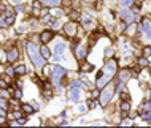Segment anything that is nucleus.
<instances>
[{"instance_id": "f257e3e1", "label": "nucleus", "mask_w": 151, "mask_h": 128, "mask_svg": "<svg viewBox=\"0 0 151 128\" xmlns=\"http://www.w3.org/2000/svg\"><path fill=\"white\" fill-rule=\"evenodd\" d=\"M26 49H27V56L30 57V60H32V63L35 65L37 70L43 68L46 65V59L40 54V48L35 44V43H26Z\"/></svg>"}, {"instance_id": "f03ea898", "label": "nucleus", "mask_w": 151, "mask_h": 128, "mask_svg": "<svg viewBox=\"0 0 151 128\" xmlns=\"http://www.w3.org/2000/svg\"><path fill=\"white\" fill-rule=\"evenodd\" d=\"M65 76H67L65 68L59 67V65H54V67L51 68V82H53V85L61 87V81H62Z\"/></svg>"}, {"instance_id": "7ed1b4c3", "label": "nucleus", "mask_w": 151, "mask_h": 128, "mask_svg": "<svg viewBox=\"0 0 151 128\" xmlns=\"http://www.w3.org/2000/svg\"><path fill=\"white\" fill-rule=\"evenodd\" d=\"M113 84H110L108 82L105 87H103V90L100 92V95H99V100H100V104L102 106H105V104L110 103V100H111V96H113Z\"/></svg>"}, {"instance_id": "20e7f679", "label": "nucleus", "mask_w": 151, "mask_h": 128, "mask_svg": "<svg viewBox=\"0 0 151 128\" xmlns=\"http://www.w3.org/2000/svg\"><path fill=\"white\" fill-rule=\"evenodd\" d=\"M116 68H118V63H116V60H108L105 65H103V70L102 73L103 75H108L113 77V75H116Z\"/></svg>"}, {"instance_id": "39448f33", "label": "nucleus", "mask_w": 151, "mask_h": 128, "mask_svg": "<svg viewBox=\"0 0 151 128\" xmlns=\"http://www.w3.org/2000/svg\"><path fill=\"white\" fill-rule=\"evenodd\" d=\"M138 30H140L142 33H145V37L148 38V40H151V21L148 18L142 19V24H140V27H138Z\"/></svg>"}, {"instance_id": "423d86ee", "label": "nucleus", "mask_w": 151, "mask_h": 128, "mask_svg": "<svg viewBox=\"0 0 151 128\" xmlns=\"http://www.w3.org/2000/svg\"><path fill=\"white\" fill-rule=\"evenodd\" d=\"M53 38H54V30H43V32L40 33V41L43 43V44H48Z\"/></svg>"}, {"instance_id": "0eeeda50", "label": "nucleus", "mask_w": 151, "mask_h": 128, "mask_svg": "<svg viewBox=\"0 0 151 128\" xmlns=\"http://www.w3.org/2000/svg\"><path fill=\"white\" fill-rule=\"evenodd\" d=\"M64 32L67 37H75L76 33H78V29H76L75 22H68V24L64 25Z\"/></svg>"}, {"instance_id": "6e6552de", "label": "nucleus", "mask_w": 151, "mask_h": 128, "mask_svg": "<svg viewBox=\"0 0 151 128\" xmlns=\"http://www.w3.org/2000/svg\"><path fill=\"white\" fill-rule=\"evenodd\" d=\"M119 14H121L123 19H124L126 24H130V22H134V14H132V11H130V10L123 8L121 11H119Z\"/></svg>"}, {"instance_id": "1a4fd4ad", "label": "nucleus", "mask_w": 151, "mask_h": 128, "mask_svg": "<svg viewBox=\"0 0 151 128\" xmlns=\"http://www.w3.org/2000/svg\"><path fill=\"white\" fill-rule=\"evenodd\" d=\"M80 96H81L80 87H70V90H68V98H70L73 103H78Z\"/></svg>"}, {"instance_id": "9d476101", "label": "nucleus", "mask_w": 151, "mask_h": 128, "mask_svg": "<svg viewBox=\"0 0 151 128\" xmlns=\"http://www.w3.org/2000/svg\"><path fill=\"white\" fill-rule=\"evenodd\" d=\"M18 59H19V51L16 48H10L8 51H6V60L13 63V62H16Z\"/></svg>"}, {"instance_id": "9b49d317", "label": "nucleus", "mask_w": 151, "mask_h": 128, "mask_svg": "<svg viewBox=\"0 0 151 128\" xmlns=\"http://www.w3.org/2000/svg\"><path fill=\"white\" fill-rule=\"evenodd\" d=\"M130 76H132V73L129 71V70H121L118 75V81H121V82H126V81L130 79Z\"/></svg>"}, {"instance_id": "f8f14e48", "label": "nucleus", "mask_w": 151, "mask_h": 128, "mask_svg": "<svg viewBox=\"0 0 151 128\" xmlns=\"http://www.w3.org/2000/svg\"><path fill=\"white\" fill-rule=\"evenodd\" d=\"M38 2L43 3L46 6H51V8H57V6H61L62 0H38Z\"/></svg>"}, {"instance_id": "ddd939ff", "label": "nucleus", "mask_w": 151, "mask_h": 128, "mask_svg": "<svg viewBox=\"0 0 151 128\" xmlns=\"http://www.w3.org/2000/svg\"><path fill=\"white\" fill-rule=\"evenodd\" d=\"M75 56H76V59H78V60H83L84 57H86V49L81 48V46L78 44V48H75Z\"/></svg>"}, {"instance_id": "4468645a", "label": "nucleus", "mask_w": 151, "mask_h": 128, "mask_svg": "<svg viewBox=\"0 0 151 128\" xmlns=\"http://www.w3.org/2000/svg\"><path fill=\"white\" fill-rule=\"evenodd\" d=\"M121 111H123V117H126L127 114H129V111H130V101L127 100V101H123L121 103Z\"/></svg>"}, {"instance_id": "2eb2a0df", "label": "nucleus", "mask_w": 151, "mask_h": 128, "mask_svg": "<svg viewBox=\"0 0 151 128\" xmlns=\"http://www.w3.org/2000/svg\"><path fill=\"white\" fill-rule=\"evenodd\" d=\"M64 52H65V44L64 43H57V44L54 46V54H56V56H62Z\"/></svg>"}, {"instance_id": "dca6fc26", "label": "nucleus", "mask_w": 151, "mask_h": 128, "mask_svg": "<svg viewBox=\"0 0 151 128\" xmlns=\"http://www.w3.org/2000/svg\"><path fill=\"white\" fill-rule=\"evenodd\" d=\"M26 73H27L26 65H18V67L14 68V75L16 76H22V75H26Z\"/></svg>"}, {"instance_id": "f3484780", "label": "nucleus", "mask_w": 151, "mask_h": 128, "mask_svg": "<svg viewBox=\"0 0 151 128\" xmlns=\"http://www.w3.org/2000/svg\"><path fill=\"white\" fill-rule=\"evenodd\" d=\"M92 70H94V65H91V63H81V67H80L81 73H88V71H92Z\"/></svg>"}, {"instance_id": "a211bd4d", "label": "nucleus", "mask_w": 151, "mask_h": 128, "mask_svg": "<svg viewBox=\"0 0 151 128\" xmlns=\"http://www.w3.org/2000/svg\"><path fill=\"white\" fill-rule=\"evenodd\" d=\"M138 115H140L142 119L150 120V122H151V109H148V111H138Z\"/></svg>"}, {"instance_id": "6ab92c4d", "label": "nucleus", "mask_w": 151, "mask_h": 128, "mask_svg": "<svg viewBox=\"0 0 151 128\" xmlns=\"http://www.w3.org/2000/svg\"><path fill=\"white\" fill-rule=\"evenodd\" d=\"M40 54L45 57V59H48V57L51 56V51H49V49H48V48H46V46L43 44V46H40Z\"/></svg>"}, {"instance_id": "aec40b11", "label": "nucleus", "mask_w": 151, "mask_h": 128, "mask_svg": "<svg viewBox=\"0 0 151 128\" xmlns=\"http://www.w3.org/2000/svg\"><path fill=\"white\" fill-rule=\"evenodd\" d=\"M21 109H22V112H26V114H32V112L35 111V108L30 106V104H22Z\"/></svg>"}, {"instance_id": "412c9836", "label": "nucleus", "mask_w": 151, "mask_h": 128, "mask_svg": "<svg viewBox=\"0 0 151 128\" xmlns=\"http://www.w3.org/2000/svg\"><path fill=\"white\" fill-rule=\"evenodd\" d=\"M68 16H70V19H72V21H76V19H80L78 10H72V11H70V14H68Z\"/></svg>"}, {"instance_id": "4be33fe9", "label": "nucleus", "mask_w": 151, "mask_h": 128, "mask_svg": "<svg viewBox=\"0 0 151 128\" xmlns=\"http://www.w3.org/2000/svg\"><path fill=\"white\" fill-rule=\"evenodd\" d=\"M86 108H89V109H94L95 108V100L94 98H89L86 101Z\"/></svg>"}, {"instance_id": "5701e85b", "label": "nucleus", "mask_w": 151, "mask_h": 128, "mask_svg": "<svg viewBox=\"0 0 151 128\" xmlns=\"http://www.w3.org/2000/svg\"><path fill=\"white\" fill-rule=\"evenodd\" d=\"M132 0H121V5L124 6V8H130V6H132Z\"/></svg>"}, {"instance_id": "b1692460", "label": "nucleus", "mask_w": 151, "mask_h": 128, "mask_svg": "<svg viewBox=\"0 0 151 128\" xmlns=\"http://www.w3.org/2000/svg\"><path fill=\"white\" fill-rule=\"evenodd\" d=\"M5 60H6V52L3 49H0V63H3Z\"/></svg>"}, {"instance_id": "393cba45", "label": "nucleus", "mask_w": 151, "mask_h": 128, "mask_svg": "<svg viewBox=\"0 0 151 128\" xmlns=\"http://www.w3.org/2000/svg\"><path fill=\"white\" fill-rule=\"evenodd\" d=\"M143 56H151V46H145V48H143Z\"/></svg>"}, {"instance_id": "a878e982", "label": "nucleus", "mask_w": 151, "mask_h": 128, "mask_svg": "<svg viewBox=\"0 0 151 128\" xmlns=\"http://www.w3.org/2000/svg\"><path fill=\"white\" fill-rule=\"evenodd\" d=\"M126 32H127V35H134V32H135V24H132V22H130V27L126 30Z\"/></svg>"}, {"instance_id": "bb28decb", "label": "nucleus", "mask_w": 151, "mask_h": 128, "mask_svg": "<svg viewBox=\"0 0 151 128\" xmlns=\"http://www.w3.org/2000/svg\"><path fill=\"white\" fill-rule=\"evenodd\" d=\"M121 100H123V101H127V100L130 101V96H129V94H127V92H123V94H121Z\"/></svg>"}, {"instance_id": "cd10ccee", "label": "nucleus", "mask_w": 151, "mask_h": 128, "mask_svg": "<svg viewBox=\"0 0 151 128\" xmlns=\"http://www.w3.org/2000/svg\"><path fill=\"white\" fill-rule=\"evenodd\" d=\"M138 65H140V67H148V60L146 59H138Z\"/></svg>"}, {"instance_id": "c85d7f7f", "label": "nucleus", "mask_w": 151, "mask_h": 128, "mask_svg": "<svg viewBox=\"0 0 151 128\" xmlns=\"http://www.w3.org/2000/svg\"><path fill=\"white\" fill-rule=\"evenodd\" d=\"M14 98H16V100H19V98H21V96H22V92L21 90H19V89H16V90H14Z\"/></svg>"}, {"instance_id": "c756f323", "label": "nucleus", "mask_w": 151, "mask_h": 128, "mask_svg": "<svg viewBox=\"0 0 151 128\" xmlns=\"http://www.w3.org/2000/svg\"><path fill=\"white\" fill-rule=\"evenodd\" d=\"M6 75H8V76H14V68L13 67H8V68H6Z\"/></svg>"}, {"instance_id": "7c9ffc66", "label": "nucleus", "mask_w": 151, "mask_h": 128, "mask_svg": "<svg viewBox=\"0 0 151 128\" xmlns=\"http://www.w3.org/2000/svg\"><path fill=\"white\" fill-rule=\"evenodd\" d=\"M43 90H51V82L45 81V82H43Z\"/></svg>"}, {"instance_id": "2f4dec72", "label": "nucleus", "mask_w": 151, "mask_h": 128, "mask_svg": "<svg viewBox=\"0 0 151 128\" xmlns=\"http://www.w3.org/2000/svg\"><path fill=\"white\" fill-rule=\"evenodd\" d=\"M81 85H83V84H81L80 81H72V82H70V87H81Z\"/></svg>"}, {"instance_id": "473e14b6", "label": "nucleus", "mask_w": 151, "mask_h": 128, "mask_svg": "<svg viewBox=\"0 0 151 128\" xmlns=\"http://www.w3.org/2000/svg\"><path fill=\"white\" fill-rule=\"evenodd\" d=\"M91 95H92V96H91V98H99V95H100V92L97 90V89H95V90H92V92H91Z\"/></svg>"}, {"instance_id": "72a5a7b5", "label": "nucleus", "mask_w": 151, "mask_h": 128, "mask_svg": "<svg viewBox=\"0 0 151 128\" xmlns=\"http://www.w3.org/2000/svg\"><path fill=\"white\" fill-rule=\"evenodd\" d=\"M0 96H2V98H5V100H6V98H8V92H6L5 89H3V90H0Z\"/></svg>"}, {"instance_id": "f704fd0d", "label": "nucleus", "mask_w": 151, "mask_h": 128, "mask_svg": "<svg viewBox=\"0 0 151 128\" xmlns=\"http://www.w3.org/2000/svg\"><path fill=\"white\" fill-rule=\"evenodd\" d=\"M73 2V10H80V2L78 0H72Z\"/></svg>"}, {"instance_id": "c9c22d12", "label": "nucleus", "mask_w": 151, "mask_h": 128, "mask_svg": "<svg viewBox=\"0 0 151 128\" xmlns=\"http://www.w3.org/2000/svg\"><path fill=\"white\" fill-rule=\"evenodd\" d=\"M11 117H14V119H21L22 117V114H21V112H13V114H11Z\"/></svg>"}, {"instance_id": "e433bc0d", "label": "nucleus", "mask_w": 151, "mask_h": 128, "mask_svg": "<svg viewBox=\"0 0 151 128\" xmlns=\"http://www.w3.org/2000/svg\"><path fill=\"white\" fill-rule=\"evenodd\" d=\"M6 87H8V84H6V81L0 79V89H6Z\"/></svg>"}, {"instance_id": "4c0bfd02", "label": "nucleus", "mask_w": 151, "mask_h": 128, "mask_svg": "<svg viewBox=\"0 0 151 128\" xmlns=\"http://www.w3.org/2000/svg\"><path fill=\"white\" fill-rule=\"evenodd\" d=\"M14 10H16L18 13H21V11H24V6H22V5H19V3H18V5L14 6Z\"/></svg>"}, {"instance_id": "58836bf2", "label": "nucleus", "mask_w": 151, "mask_h": 128, "mask_svg": "<svg viewBox=\"0 0 151 128\" xmlns=\"http://www.w3.org/2000/svg\"><path fill=\"white\" fill-rule=\"evenodd\" d=\"M121 125H132V120H130V119L127 120L126 119V120H123V122H121Z\"/></svg>"}, {"instance_id": "ea45409f", "label": "nucleus", "mask_w": 151, "mask_h": 128, "mask_svg": "<svg viewBox=\"0 0 151 128\" xmlns=\"http://www.w3.org/2000/svg\"><path fill=\"white\" fill-rule=\"evenodd\" d=\"M78 111L81 112V114H83V112H86V108H84V106H80V108H78Z\"/></svg>"}, {"instance_id": "a19ab883", "label": "nucleus", "mask_w": 151, "mask_h": 128, "mask_svg": "<svg viewBox=\"0 0 151 128\" xmlns=\"http://www.w3.org/2000/svg\"><path fill=\"white\" fill-rule=\"evenodd\" d=\"M10 2H11V3H13V5H18V3H19V2H21V0H10Z\"/></svg>"}, {"instance_id": "79ce46f5", "label": "nucleus", "mask_w": 151, "mask_h": 128, "mask_svg": "<svg viewBox=\"0 0 151 128\" xmlns=\"http://www.w3.org/2000/svg\"><path fill=\"white\" fill-rule=\"evenodd\" d=\"M148 65H150V67H151V57H150V59H148Z\"/></svg>"}]
</instances>
